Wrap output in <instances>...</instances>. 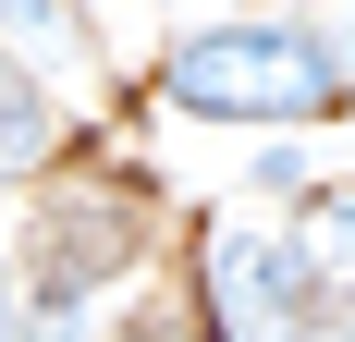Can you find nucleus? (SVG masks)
Masks as SVG:
<instances>
[{
    "instance_id": "obj_1",
    "label": "nucleus",
    "mask_w": 355,
    "mask_h": 342,
    "mask_svg": "<svg viewBox=\"0 0 355 342\" xmlns=\"http://www.w3.org/2000/svg\"><path fill=\"white\" fill-rule=\"evenodd\" d=\"M159 98L184 123H233V135H319L343 123L331 49L306 12H196L159 49Z\"/></svg>"
},
{
    "instance_id": "obj_2",
    "label": "nucleus",
    "mask_w": 355,
    "mask_h": 342,
    "mask_svg": "<svg viewBox=\"0 0 355 342\" xmlns=\"http://www.w3.org/2000/svg\"><path fill=\"white\" fill-rule=\"evenodd\" d=\"M184 257H196V281H184L196 342H306L319 330V294H306L282 208H220V220H196Z\"/></svg>"
},
{
    "instance_id": "obj_3",
    "label": "nucleus",
    "mask_w": 355,
    "mask_h": 342,
    "mask_svg": "<svg viewBox=\"0 0 355 342\" xmlns=\"http://www.w3.org/2000/svg\"><path fill=\"white\" fill-rule=\"evenodd\" d=\"M294 257H306V294H319V318H355V183H306V196L282 208Z\"/></svg>"
},
{
    "instance_id": "obj_4",
    "label": "nucleus",
    "mask_w": 355,
    "mask_h": 342,
    "mask_svg": "<svg viewBox=\"0 0 355 342\" xmlns=\"http://www.w3.org/2000/svg\"><path fill=\"white\" fill-rule=\"evenodd\" d=\"M0 62L12 73H86V12L73 0H0Z\"/></svg>"
},
{
    "instance_id": "obj_5",
    "label": "nucleus",
    "mask_w": 355,
    "mask_h": 342,
    "mask_svg": "<svg viewBox=\"0 0 355 342\" xmlns=\"http://www.w3.org/2000/svg\"><path fill=\"white\" fill-rule=\"evenodd\" d=\"M62 147H73L62 98H49L37 73H12V62H0V171H49Z\"/></svg>"
},
{
    "instance_id": "obj_6",
    "label": "nucleus",
    "mask_w": 355,
    "mask_h": 342,
    "mask_svg": "<svg viewBox=\"0 0 355 342\" xmlns=\"http://www.w3.org/2000/svg\"><path fill=\"white\" fill-rule=\"evenodd\" d=\"M306 183H319V147H306V135H257L245 147V196L257 208H294Z\"/></svg>"
},
{
    "instance_id": "obj_7",
    "label": "nucleus",
    "mask_w": 355,
    "mask_h": 342,
    "mask_svg": "<svg viewBox=\"0 0 355 342\" xmlns=\"http://www.w3.org/2000/svg\"><path fill=\"white\" fill-rule=\"evenodd\" d=\"M110 342H196V318H184V294H135L110 318Z\"/></svg>"
},
{
    "instance_id": "obj_8",
    "label": "nucleus",
    "mask_w": 355,
    "mask_h": 342,
    "mask_svg": "<svg viewBox=\"0 0 355 342\" xmlns=\"http://www.w3.org/2000/svg\"><path fill=\"white\" fill-rule=\"evenodd\" d=\"M306 25H319V49H331V86H343V110H355V0H319Z\"/></svg>"
},
{
    "instance_id": "obj_9",
    "label": "nucleus",
    "mask_w": 355,
    "mask_h": 342,
    "mask_svg": "<svg viewBox=\"0 0 355 342\" xmlns=\"http://www.w3.org/2000/svg\"><path fill=\"white\" fill-rule=\"evenodd\" d=\"M0 342H25V281H12V233H0Z\"/></svg>"
},
{
    "instance_id": "obj_10",
    "label": "nucleus",
    "mask_w": 355,
    "mask_h": 342,
    "mask_svg": "<svg viewBox=\"0 0 355 342\" xmlns=\"http://www.w3.org/2000/svg\"><path fill=\"white\" fill-rule=\"evenodd\" d=\"M306 342H355V318H319V330H306Z\"/></svg>"
},
{
    "instance_id": "obj_11",
    "label": "nucleus",
    "mask_w": 355,
    "mask_h": 342,
    "mask_svg": "<svg viewBox=\"0 0 355 342\" xmlns=\"http://www.w3.org/2000/svg\"><path fill=\"white\" fill-rule=\"evenodd\" d=\"M73 12H86V25H98V12H123V0H73Z\"/></svg>"
}]
</instances>
